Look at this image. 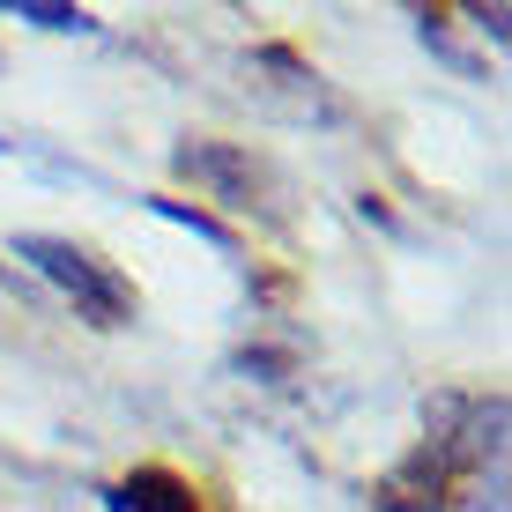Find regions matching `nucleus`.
I'll use <instances>...</instances> for the list:
<instances>
[{
	"label": "nucleus",
	"instance_id": "nucleus-1",
	"mask_svg": "<svg viewBox=\"0 0 512 512\" xmlns=\"http://www.w3.org/2000/svg\"><path fill=\"white\" fill-rule=\"evenodd\" d=\"M15 260H30L52 290L75 297L82 320H97V327H127V320H134V282L119 275V268H104L90 245L52 238V231H23V238H15Z\"/></svg>",
	"mask_w": 512,
	"mask_h": 512
},
{
	"label": "nucleus",
	"instance_id": "nucleus-2",
	"mask_svg": "<svg viewBox=\"0 0 512 512\" xmlns=\"http://www.w3.org/2000/svg\"><path fill=\"white\" fill-rule=\"evenodd\" d=\"M171 171L193 179L208 201L238 208V216H268V223L282 216L275 164H268V156H253V149H238V141H179V149H171Z\"/></svg>",
	"mask_w": 512,
	"mask_h": 512
},
{
	"label": "nucleus",
	"instance_id": "nucleus-3",
	"mask_svg": "<svg viewBox=\"0 0 512 512\" xmlns=\"http://www.w3.org/2000/svg\"><path fill=\"white\" fill-rule=\"evenodd\" d=\"M245 97L268 104V112H282V119H297V127H342V119H349V104L334 97L297 52H282V45H268V52L245 60Z\"/></svg>",
	"mask_w": 512,
	"mask_h": 512
},
{
	"label": "nucleus",
	"instance_id": "nucleus-4",
	"mask_svg": "<svg viewBox=\"0 0 512 512\" xmlns=\"http://www.w3.org/2000/svg\"><path fill=\"white\" fill-rule=\"evenodd\" d=\"M104 512H201V490L171 468H134L104 490Z\"/></svg>",
	"mask_w": 512,
	"mask_h": 512
},
{
	"label": "nucleus",
	"instance_id": "nucleus-5",
	"mask_svg": "<svg viewBox=\"0 0 512 512\" xmlns=\"http://www.w3.org/2000/svg\"><path fill=\"white\" fill-rule=\"evenodd\" d=\"M15 23H38V30H97L82 8H52V0H8Z\"/></svg>",
	"mask_w": 512,
	"mask_h": 512
},
{
	"label": "nucleus",
	"instance_id": "nucleus-6",
	"mask_svg": "<svg viewBox=\"0 0 512 512\" xmlns=\"http://www.w3.org/2000/svg\"><path fill=\"white\" fill-rule=\"evenodd\" d=\"M149 208H156V216H171V223H186V231H193V238H208V245H223V253H231V245H238V238H231V231H223V223H216V216H201V208H186V201H149Z\"/></svg>",
	"mask_w": 512,
	"mask_h": 512
},
{
	"label": "nucleus",
	"instance_id": "nucleus-7",
	"mask_svg": "<svg viewBox=\"0 0 512 512\" xmlns=\"http://www.w3.org/2000/svg\"><path fill=\"white\" fill-rule=\"evenodd\" d=\"M475 23H483V30H490V38H498V45H505V23H512V15H505V8H475Z\"/></svg>",
	"mask_w": 512,
	"mask_h": 512
}]
</instances>
